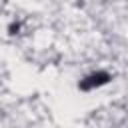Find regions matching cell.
I'll return each mask as SVG.
<instances>
[{
    "mask_svg": "<svg viewBox=\"0 0 128 128\" xmlns=\"http://www.w3.org/2000/svg\"><path fill=\"white\" fill-rule=\"evenodd\" d=\"M108 80H110V74L108 72H92L86 78H82L78 86H80V90H94V88L106 84Z\"/></svg>",
    "mask_w": 128,
    "mask_h": 128,
    "instance_id": "cell-1",
    "label": "cell"
}]
</instances>
